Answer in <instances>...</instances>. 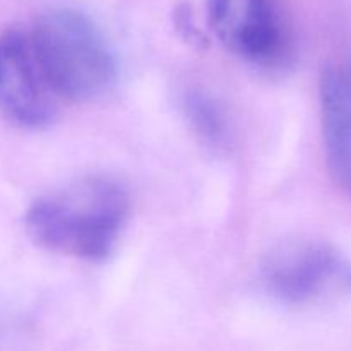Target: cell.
<instances>
[{
	"label": "cell",
	"instance_id": "obj_4",
	"mask_svg": "<svg viewBox=\"0 0 351 351\" xmlns=\"http://www.w3.org/2000/svg\"><path fill=\"white\" fill-rule=\"evenodd\" d=\"M0 110L24 129H41L57 115V96L38 64L29 29L0 34Z\"/></svg>",
	"mask_w": 351,
	"mask_h": 351
},
{
	"label": "cell",
	"instance_id": "obj_3",
	"mask_svg": "<svg viewBox=\"0 0 351 351\" xmlns=\"http://www.w3.org/2000/svg\"><path fill=\"white\" fill-rule=\"evenodd\" d=\"M208 23L226 50L252 65L283 67L295 55L287 0H208Z\"/></svg>",
	"mask_w": 351,
	"mask_h": 351
},
{
	"label": "cell",
	"instance_id": "obj_2",
	"mask_svg": "<svg viewBox=\"0 0 351 351\" xmlns=\"http://www.w3.org/2000/svg\"><path fill=\"white\" fill-rule=\"evenodd\" d=\"M45 79L57 98L91 101L117 81V64L98 27L77 10L48 9L29 29Z\"/></svg>",
	"mask_w": 351,
	"mask_h": 351
},
{
	"label": "cell",
	"instance_id": "obj_5",
	"mask_svg": "<svg viewBox=\"0 0 351 351\" xmlns=\"http://www.w3.org/2000/svg\"><path fill=\"white\" fill-rule=\"evenodd\" d=\"M266 290L285 304H305L335 281L351 287V269L335 249L314 240H297L278 247L263 264Z\"/></svg>",
	"mask_w": 351,
	"mask_h": 351
},
{
	"label": "cell",
	"instance_id": "obj_6",
	"mask_svg": "<svg viewBox=\"0 0 351 351\" xmlns=\"http://www.w3.org/2000/svg\"><path fill=\"white\" fill-rule=\"evenodd\" d=\"M319 99L326 165L336 187L351 199V60L322 69Z\"/></svg>",
	"mask_w": 351,
	"mask_h": 351
},
{
	"label": "cell",
	"instance_id": "obj_1",
	"mask_svg": "<svg viewBox=\"0 0 351 351\" xmlns=\"http://www.w3.org/2000/svg\"><path fill=\"white\" fill-rule=\"evenodd\" d=\"M129 215V194L110 177H86L43 195L26 213V232L36 245L84 261L112 254Z\"/></svg>",
	"mask_w": 351,
	"mask_h": 351
},
{
	"label": "cell",
	"instance_id": "obj_7",
	"mask_svg": "<svg viewBox=\"0 0 351 351\" xmlns=\"http://www.w3.org/2000/svg\"><path fill=\"white\" fill-rule=\"evenodd\" d=\"M185 113L195 132L215 146H221L228 137V120L213 96L204 91H191L185 96Z\"/></svg>",
	"mask_w": 351,
	"mask_h": 351
}]
</instances>
